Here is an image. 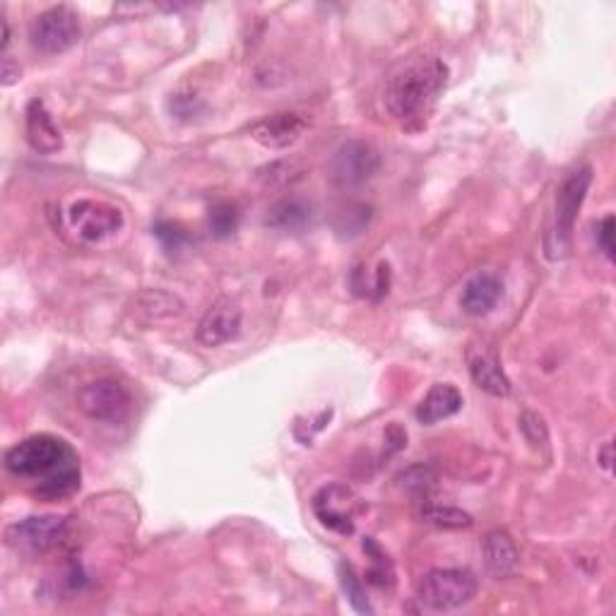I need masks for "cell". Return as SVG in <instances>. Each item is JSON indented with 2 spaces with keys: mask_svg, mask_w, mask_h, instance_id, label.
Instances as JSON below:
<instances>
[{
  "mask_svg": "<svg viewBox=\"0 0 616 616\" xmlns=\"http://www.w3.org/2000/svg\"><path fill=\"white\" fill-rule=\"evenodd\" d=\"M10 475L35 481L41 499L59 501L80 487V461L73 448L51 433H37L5 453Z\"/></svg>",
  "mask_w": 616,
  "mask_h": 616,
  "instance_id": "1",
  "label": "cell"
},
{
  "mask_svg": "<svg viewBox=\"0 0 616 616\" xmlns=\"http://www.w3.org/2000/svg\"><path fill=\"white\" fill-rule=\"evenodd\" d=\"M448 83V65L436 55H414L390 73L384 92L388 114L402 121H417L429 114Z\"/></svg>",
  "mask_w": 616,
  "mask_h": 616,
  "instance_id": "2",
  "label": "cell"
},
{
  "mask_svg": "<svg viewBox=\"0 0 616 616\" xmlns=\"http://www.w3.org/2000/svg\"><path fill=\"white\" fill-rule=\"evenodd\" d=\"M592 184V169L586 164L566 176V181L558 186L554 200V222L546 234V253L549 257H564L570 251L578 212L586 203L588 190Z\"/></svg>",
  "mask_w": 616,
  "mask_h": 616,
  "instance_id": "3",
  "label": "cell"
},
{
  "mask_svg": "<svg viewBox=\"0 0 616 616\" xmlns=\"http://www.w3.org/2000/svg\"><path fill=\"white\" fill-rule=\"evenodd\" d=\"M477 595V578L467 568H431L417 582V600L431 612H453Z\"/></svg>",
  "mask_w": 616,
  "mask_h": 616,
  "instance_id": "4",
  "label": "cell"
},
{
  "mask_svg": "<svg viewBox=\"0 0 616 616\" xmlns=\"http://www.w3.org/2000/svg\"><path fill=\"white\" fill-rule=\"evenodd\" d=\"M77 407L92 422L116 427V424H123L133 414V395L116 378H97L80 388Z\"/></svg>",
  "mask_w": 616,
  "mask_h": 616,
  "instance_id": "5",
  "label": "cell"
},
{
  "mask_svg": "<svg viewBox=\"0 0 616 616\" xmlns=\"http://www.w3.org/2000/svg\"><path fill=\"white\" fill-rule=\"evenodd\" d=\"M83 37L80 17L68 5H55L43 10L29 25L32 49L43 55H59L73 49Z\"/></svg>",
  "mask_w": 616,
  "mask_h": 616,
  "instance_id": "6",
  "label": "cell"
},
{
  "mask_svg": "<svg viewBox=\"0 0 616 616\" xmlns=\"http://www.w3.org/2000/svg\"><path fill=\"white\" fill-rule=\"evenodd\" d=\"M68 520L63 515H29L5 528V544L20 554H47L65 537Z\"/></svg>",
  "mask_w": 616,
  "mask_h": 616,
  "instance_id": "7",
  "label": "cell"
},
{
  "mask_svg": "<svg viewBox=\"0 0 616 616\" xmlns=\"http://www.w3.org/2000/svg\"><path fill=\"white\" fill-rule=\"evenodd\" d=\"M380 166V156L364 140H347L332 152L328 164V176L335 186L354 188L366 184Z\"/></svg>",
  "mask_w": 616,
  "mask_h": 616,
  "instance_id": "8",
  "label": "cell"
},
{
  "mask_svg": "<svg viewBox=\"0 0 616 616\" xmlns=\"http://www.w3.org/2000/svg\"><path fill=\"white\" fill-rule=\"evenodd\" d=\"M316 518L326 525L328 530L338 535H354L356 515L362 511L360 496L344 485H328L316 491L311 501Z\"/></svg>",
  "mask_w": 616,
  "mask_h": 616,
  "instance_id": "9",
  "label": "cell"
},
{
  "mask_svg": "<svg viewBox=\"0 0 616 616\" xmlns=\"http://www.w3.org/2000/svg\"><path fill=\"white\" fill-rule=\"evenodd\" d=\"M68 219L77 237L89 243H102L123 227V215L118 208L104 203V200L89 198L75 200L68 210Z\"/></svg>",
  "mask_w": 616,
  "mask_h": 616,
  "instance_id": "10",
  "label": "cell"
},
{
  "mask_svg": "<svg viewBox=\"0 0 616 616\" xmlns=\"http://www.w3.org/2000/svg\"><path fill=\"white\" fill-rule=\"evenodd\" d=\"M311 121L301 111H277L251 128V138L267 150H287L309 130Z\"/></svg>",
  "mask_w": 616,
  "mask_h": 616,
  "instance_id": "11",
  "label": "cell"
},
{
  "mask_svg": "<svg viewBox=\"0 0 616 616\" xmlns=\"http://www.w3.org/2000/svg\"><path fill=\"white\" fill-rule=\"evenodd\" d=\"M467 372L469 378L475 380L479 390L494 398H508L511 395V378L506 376L501 366L499 354L494 347L485 342H475L467 347Z\"/></svg>",
  "mask_w": 616,
  "mask_h": 616,
  "instance_id": "12",
  "label": "cell"
},
{
  "mask_svg": "<svg viewBox=\"0 0 616 616\" xmlns=\"http://www.w3.org/2000/svg\"><path fill=\"white\" fill-rule=\"evenodd\" d=\"M241 320H243L241 309L229 299H219L217 304H212L205 311V316L200 318L196 338L203 347L227 344L239 338Z\"/></svg>",
  "mask_w": 616,
  "mask_h": 616,
  "instance_id": "13",
  "label": "cell"
},
{
  "mask_svg": "<svg viewBox=\"0 0 616 616\" xmlns=\"http://www.w3.org/2000/svg\"><path fill=\"white\" fill-rule=\"evenodd\" d=\"M481 558H485L489 576L499 580L511 578L520 564L518 546H515L513 537L506 530H491L485 535V540H481Z\"/></svg>",
  "mask_w": 616,
  "mask_h": 616,
  "instance_id": "14",
  "label": "cell"
},
{
  "mask_svg": "<svg viewBox=\"0 0 616 616\" xmlns=\"http://www.w3.org/2000/svg\"><path fill=\"white\" fill-rule=\"evenodd\" d=\"M503 294V282L494 273H477L469 277L461 291V306L467 316H487L496 309Z\"/></svg>",
  "mask_w": 616,
  "mask_h": 616,
  "instance_id": "15",
  "label": "cell"
},
{
  "mask_svg": "<svg viewBox=\"0 0 616 616\" xmlns=\"http://www.w3.org/2000/svg\"><path fill=\"white\" fill-rule=\"evenodd\" d=\"M25 133H27V142L32 144V150L39 154H55L63 148L61 130L53 123L49 109L43 106V102H39V99L29 102L27 106Z\"/></svg>",
  "mask_w": 616,
  "mask_h": 616,
  "instance_id": "16",
  "label": "cell"
},
{
  "mask_svg": "<svg viewBox=\"0 0 616 616\" xmlns=\"http://www.w3.org/2000/svg\"><path fill=\"white\" fill-rule=\"evenodd\" d=\"M463 410V395L461 390L451 384H436L417 407V419L424 427H433L448 417H453Z\"/></svg>",
  "mask_w": 616,
  "mask_h": 616,
  "instance_id": "17",
  "label": "cell"
},
{
  "mask_svg": "<svg viewBox=\"0 0 616 616\" xmlns=\"http://www.w3.org/2000/svg\"><path fill=\"white\" fill-rule=\"evenodd\" d=\"M313 203L301 196L279 198L277 203L267 210L265 224L279 231H304L313 222Z\"/></svg>",
  "mask_w": 616,
  "mask_h": 616,
  "instance_id": "18",
  "label": "cell"
},
{
  "mask_svg": "<svg viewBox=\"0 0 616 616\" xmlns=\"http://www.w3.org/2000/svg\"><path fill=\"white\" fill-rule=\"evenodd\" d=\"M422 518L441 530H469L475 525L473 515L455 506H443V503H427L422 508Z\"/></svg>",
  "mask_w": 616,
  "mask_h": 616,
  "instance_id": "19",
  "label": "cell"
},
{
  "mask_svg": "<svg viewBox=\"0 0 616 616\" xmlns=\"http://www.w3.org/2000/svg\"><path fill=\"white\" fill-rule=\"evenodd\" d=\"M140 306L154 320L174 318V316H178V313L184 311L181 299L169 294V291H160V289L144 291V294L140 297Z\"/></svg>",
  "mask_w": 616,
  "mask_h": 616,
  "instance_id": "20",
  "label": "cell"
},
{
  "mask_svg": "<svg viewBox=\"0 0 616 616\" xmlns=\"http://www.w3.org/2000/svg\"><path fill=\"white\" fill-rule=\"evenodd\" d=\"M239 219H241L239 208L234 203H227V200H219V203L212 205L210 215H208L210 231L215 234L217 239L231 237V234L239 229Z\"/></svg>",
  "mask_w": 616,
  "mask_h": 616,
  "instance_id": "21",
  "label": "cell"
},
{
  "mask_svg": "<svg viewBox=\"0 0 616 616\" xmlns=\"http://www.w3.org/2000/svg\"><path fill=\"white\" fill-rule=\"evenodd\" d=\"M364 552L372 556V568H368V574L366 578L374 582V586L378 588H386V586H393V580H395V570H393V564L388 562V556L384 554V549H380L372 537H366L364 540Z\"/></svg>",
  "mask_w": 616,
  "mask_h": 616,
  "instance_id": "22",
  "label": "cell"
},
{
  "mask_svg": "<svg viewBox=\"0 0 616 616\" xmlns=\"http://www.w3.org/2000/svg\"><path fill=\"white\" fill-rule=\"evenodd\" d=\"M340 582H342L344 595H347V600H350L354 612H360V614H372L374 612L372 602H368V598H366L364 582H362L360 576H356V570L350 564H340Z\"/></svg>",
  "mask_w": 616,
  "mask_h": 616,
  "instance_id": "23",
  "label": "cell"
},
{
  "mask_svg": "<svg viewBox=\"0 0 616 616\" xmlns=\"http://www.w3.org/2000/svg\"><path fill=\"white\" fill-rule=\"evenodd\" d=\"M520 431H523V439L530 443L532 451L542 453L549 448V431H546V424L537 412H523L520 414Z\"/></svg>",
  "mask_w": 616,
  "mask_h": 616,
  "instance_id": "24",
  "label": "cell"
},
{
  "mask_svg": "<svg viewBox=\"0 0 616 616\" xmlns=\"http://www.w3.org/2000/svg\"><path fill=\"white\" fill-rule=\"evenodd\" d=\"M154 237L160 239L162 243V249L166 253H178V251H184L190 237H188V231L181 227L178 222H169V219H162V222H156L154 224Z\"/></svg>",
  "mask_w": 616,
  "mask_h": 616,
  "instance_id": "25",
  "label": "cell"
},
{
  "mask_svg": "<svg viewBox=\"0 0 616 616\" xmlns=\"http://www.w3.org/2000/svg\"><path fill=\"white\" fill-rule=\"evenodd\" d=\"M598 246L607 261H614V215H607L600 222Z\"/></svg>",
  "mask_w": 616,
  "mask_h": 616,
  "instance_id": "26",
  "label": "cell"
},
{
  "mask_svg": "<svg viewBox=\"0 0 616 616\" xmlns=\"http://www.w3.org/2000/svg\"><path fill=\"white\" fill-rule=\"evenodd\" d=\"M0 77H3V87L15 85L20 80V65L10 59V55H3V68H0Z\"/></svg>",
  "mask_w": 616,
  "mask_h": 616,
  "instance_id": "27",
  "label": "cell"
},
{
  "mask_svg": "<svg viewBox=\"0 0 616 616\" xmlns=\"http://www.w3.org/2000/svg\"><path fill=\"white\" fill-rule=\"evenodd\" d=\"M386 441H388V445H390V451L395 453V451H400L402 445L407 443V433L402 431L400 427H390L388 433H386Z\"/></svg>",
  "mask_w": 616,
  "mask_h": 616,
  "instance_id": "28",
  "label": "cell"
},
{
  "mask_svg": "<svg viewBox=\"0 0 616 616\" xmlns=\"http://www.w3.org/2000/svg\"><path fill=\"white\" fill-rule=\"evenodd\" d=\"M600 465L604 469H612V443H604V448L600 451Z\"/></svg>",
  "mask_w": 616,
  "mask_h": 616,
  "instance_id": "29",
  "label": "cell"
}]
</instances>
